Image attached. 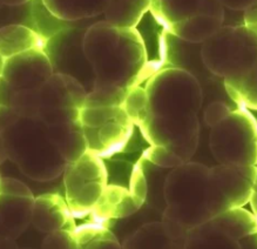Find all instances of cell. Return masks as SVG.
Listing matches in <instances>:
<instances>
[{
    "label": "cell",
    "instance_id": "6da1fadb",
    "mask_svg": "<svg viewBox=\"0 0 257 249\" xmlns=\"http://www.w3.org/2000/svg\"><path fill=\"white\" fill-rule=\"evenodd\" d=\"M149 115L139 129L152 146H165L190 161L199 146L203 93L197 79L180 67H162L146 80Z\"/></svg>",
    "mask_w": 257,
    "mask_h": 249
},
{
    "label": "cell",
    "instance_id": "7a4b0ae2",
    "mask_svg": "<svg viewBox=\"0 0 257 249\" xmlns=\"http://www.w3.org/2000/svg\"><path fill=\"white\" fill-rule=\"evenodd\" d=\"M83 50L94 71V86L130 92L158 72L137 27L124 29L106 20L93 24L86 29Z\"/></svg>",
    "mask_w": 257,
    "mask_h": 249
},
{
    "label": "cell",
    "instance_id": "3957f363",
    "mask_svg": "<svg viewBox=\"0 0 257 249\" xmlns=\"http://www.w3.org/2000/svg\"><path fill=\"white\" fill-rule=\"evenodd\" d=\"M201 58L238 106L257 110V23L222 26L202 44Z\"/></svg>",
    "mask_w": 257,
    "mask_h": 249
},
{
    "label": "cell",
    "instance_id": "277c9868",
    "mask_svg": "<svg viewBox=\"0 0 257 249\" xmlns=\"http://www.w3.org/2000/svg\"><path fill=\"white\" fill-rule=\"evenodd\" d=\"M2 157L24 175L48 182L64 174L67 161L55 146L47 125L38 117L17 115L2 107Z\"/></svg>",
    "mask_w": 257,
    "mask_h": 249
},
{
    "label": "cell",
    "instance_id": "5b68a950",
    "mask_svg": "<svg viewBox=\"0 0 257 249\" xmlns=\"http://www.w3.org/2000/svg\"><path fill=\"white\" fill-rule=\"evenodd\" d=\"M210 167L188 161L172 168L167 175L165 198L167 202L161 220L167 233L179 248H185L188 231L210 220Z\"/></svg>",
    "mask_w": 257,
    "mask_h": 249
},
{
    "label": "cell",
    "instance_id": "8992f818",
    "mask_svg": "<svg viewBox=\"0 0 257 249\" xmlns=\"http://www.w3.org/2000/svg\"><path fill=\"white\" fill-rule=\"evenodd\" d=\"M88 91L78 79L65 73H54L36 88L2 94V107L17 115L38 117L46 125H57L80 119Z\"/></svg>",
    "mask_w": 257,
    "mask_h": 249
},
{
    "label": "cell",
    "instance_id": "52a82bcc",
    "mask_svg": "<svg viewBox=\"0 0 257 249\" xmlns=\"http://www.w3.org/2000/svg\"><path fill=\"white\" fill-rule=\"evenodd\" d=\"M187 249H257V216L238 207L229 209L188 231Z\"/></svg>",
    "mask_w": 257,
    "mask_h": 249
},
{
    "label": "cell",
    "instance_id": "ba28073f",
    "mask_svg": "<svg viewBox=\"0 0 257 249\" xmlns=\"http://www.w3.org/2000/svg\"><path fill=\"white\" fill-rule=\"evenodd\" d=\"M80 121L88 151L102 159L126 151L137 127L123 105L83 106Z\"/></svg>",
    "mask_w": 257,
    "mask_h": 249
},
{
    "label": "cell",
    "instance_id": "9c48e42d",
    "mask_svg": "<svg viewBox=\"0 0 257 249\" xmlns=\"http://www.w3.org/2000/svg\"><path fill=\"white\" fill-rule=\"evenodd\" d=\"M209 146L222 165L255 166L257 164V120L250 109L238 106L211 127Z\"/></svg>",
    "mask_w": 257,
    "mask_h": 249
},
{
    "label": "cell",
    "instance_id": "30bf717a",
    "mask_svg": "<svg viewBox=\"0 0 257 249\" xmlns=\"http://www.w3.org/2000/svg\"><path fill=\"white\" fill-rule=\"evenodd\" d=\"M108 186V171L102 158L87 151L67 162L64 172L65 199L75 219L89 216Z\"/></svg>",
    "mask_w": 257,
    "mask_h": 249
},
{
    "label": "cell",
    "instance_id": "8fae6325",
    "mask_svg": "<svg viewBox=\"0 0 257 249\" xmlns=\"http://www.w3.org/2000/svg\"><path fill=\"white\" fill-rule=\"evenodd\" d=\"M257 179V166L222 165L210 167L209 201L211 216L250 203Z\"/></svg>",
    "mask_w": 257,
    "mask_h": 249
},
{
    "label": "cell",
    "instance_id": "7c38bea8",
    "mask_svg": "<svg viewBox=\"0 0 257 249\" xmlns=\"http://www.w3.org/2000/svg\"><path fill=\"white\" fill-rule=\"evenodd\" d=\"M36 196L23 181L2 176L0 180V233L3 242L22 236L32 224Z\"/></svg>",
    "mask_w": 257,
    "mask_h": 249
},
{
    "label": "cell",
    "instance_id": "4fadbf2b",
    "mask_svg": "<svg viewBox=\"0 0 257 249\" xmlns=\"http://www.w3.org/2000/svg\"><path fill=\"white\" fill-rule=\"evenodd\" d=\"M55 73L53 65L45 50H31L10 58H2L3 94L43 85Z\"/></svg>",
    "mask_w": 257,
    "mask_h": 249
},
{
    "label": "cell",
    "instance_id": "5bb4252c",
    "mask_svg": "<svg viewBox=\"0 0 257 249\" xmlns=\"http://www.w3.org/2000/svg\"><path fill=\"white\" fill-rule=\"evenodd\" d=\"M85 32L86 30L64 29L48 39L47 46L45 48L55 73L72 75L83 86V80H88V78L95 81L94 71L83 50Z\"/></svg>",
    "mask_w": 257,
    "mask_h": 249
},
{
    "label": "cell",
    "instance_id": "9a60e30c",
    "mask_svg": "<svg viewBox=\"0 0 257 249\" xmlns=\"http://www.w3.org/2000/svg\"><path fill=\"white\" fill-rule=\"evenodd\" d=\"M32 224L41 233L48 234L60 229L74 230L75 217L65 198L59 194L37 196L33 206Z\"/></svg>",
    "mask_w": 257,
    "mask_h": 249
},
{
    "label": "cell",
    "instance_id": "2e32d148",
    "mask_svg": "<svg viewBox=\"0 0 257 249\" xmlns=\"http://www.w3.org/2000/svg\"><path fill=\"white\" fill-rule=\"evenodd\" d=\"M141 205L134 198L130 185L127 187L120 185H108L99 200L98 205L93 209L89 219L108 226L113 220L124 219L133 215L141 209Z\"/></svg>",
    "mask_w": 257,
    "mask_h": 249
},
{
    "label": "cell",
    "instance_id": "e0dca14e",
    "mask_svg": "<svg viewBox=\"0 0 257 249\" xmlns=\"http://www.w3.org/2000/svg\"><path fill=\"white\" fill-rule=\"evenodd\" d=\"M50 38L19 24L3 26L0 32V55L10 58L31 50H45Z\"/></svg>",
    "mask_w": 257,
    "mask_h": 249
},
{
    "label": "cell",
    "instance_id": "ac0fdd59",
    "mask_svg": "<svg viewBox=\"0 0 257 249\" xmlns=\"http://www.w3.org/2000/svg\"><path fill=\"white\" fill-rule=\"evenodd\" d=\"M50 136L67 162L81 158L88 151V145L80 119L57 125H47Z\"/></svg>",
    "mask_w": 257,
    "mask_h": 249
},
{
    "label": "cell",
    "instance_id": "d6986e66",
    "mask_svg": "<svg viewBox=\"0 0 257 249\" xmlns=\"http://www.w3.org/2000/svg\"><path fill=\"white\" fill-rule=\"evenodd\" d=\"M43 3L61 22H78L103 15L109 0H43Z\"/></svg>",
    "mask_w": 257,
    "mask_h": 249
},
{
    "label": "cell",
    "instance_id": "ffe728a7",
    "mask_svg": "<svg viewBox=\"0 0 257 249\" xmlns=\"http://www.w3.org/2000/svg\"><path fill=\"white\" fill-rule=\"evenodd\" d=\"M224 20L206 15H196L168 26L172 36L187 43L203 44L223 26Z\"/></svg>",
    "mask_w": 257,
    "mask_h": 249
},
{
    "label": "cell",
    "instance_id": "44dd1931",
    "mask_svg": "<svg viewBox=\"0 0 257 249\" xmlns=\"http://www.w3.org/2000/svg\"><path fill=\"white\" fill-rule=\"evenodd\" d=\"M155 0H109L103 12L105 20L113 25L131 29L137 27Z\"/></svg>",
    "mask_w": 257,
    "mask_h": 249
},
{
    "label": "cell",
    "instance_id": "7402d4cb",
    "mask_svg": "<svg viewBox=\"0 0 257 249\" xmlns=\"http://www.w3.org/2000/svg\"><path fill=\"white\" fill-rule=\"evenodd\" d=\"M123 249H175L176 242L170 238L165 224L161 221H154L142 224L131 236L122 242Z\"/></svg>",
    "mask_w": 257,
    "mask_h": 249
},
{
    "label": "cell",
    "instance_id": "603a6c76",
    "mask_svg": "<svg viewBox=\"0 0 257 249\" xmlns=\"http://www.w3.org/2000/svg\"><path fill=\"white\" fill-rule=\"evenodd\" d=\"M78 249H119L122 243L117 240L108 226L89 221L74 230Z\"/></svg>",
    "mask_w": 257,
    "mask_h": 249
},
{
    "label": "cell",
    "instance_id": "cb8c5ba5",
    "mask_svg": "<svg viewBox=\"0 0 257 249\" xmlns=\"http://www.w3.org/2000/svg\"><path fill=\"white\" fill-rule=\"evenodd\" d=\"M139 162H140L141 167L144 169L146 180H147V200H146V203L151 208L163 213V210L167 207L165 198L166 180L167 175H168L172 168L161 167V166L153 164L142 155L139 159Z\"/></svg>",
    "mask_w": 257,
    "mask_h": 249
},
{
    "label": "cell",
    "instance_id": "d4e9b609",
    "mask_svg": "<svg viewBox=\"0 0 257 249\" xmlns=\"http://www.w3.org/2000/svg\"><path fill=\"white\" fill-rule=\"evenodd\" d=\"M202 0H160L159 9L167 25L201 15Z\"/></svg>",
    "mask_w": 257,
    "mask_h": 249
},
{
    "label": "cell",
    "instance_id": "484cf974",
    "mask_svg": "<svg viewBox=\"0 0 257 249\" xmlns=\"http://www.w3.org/2000/svg\"><path fill=\"white\" fill-rule=\"evenodd\" d=\"M123 106L135 126L140 129L149 115V100L146 88L141 85L132 88L128 92Z\"/></svg>",
    "mask_w": 257,
    "mask_h": 249
},
{
    "label": "cell",
    "instance_id": "4316f807",
    "mask_svg": "<svg viewBox=\"0 0 257 249\" xmlns=\"http://www.w3.org/2000/svg\"><path fill=\"white\" fill-rule=\"evenodd\" d=\"M142 157L153 162V164L166 168H175L178 166L186 164L174 152L165 146H152V145H149L147 150H145Z\"/></svg>",
    "mask_w": 257,
    "mask_h": 249
},
{
    "label": "cell",
    "instance_id": "83f0119b",
    "mask_svg": "<svg viewBox=\"0 0 257 249\" xmlns=\"http://www.w3.org/2000/svg\"><path fill=\"white\" fill-rule=\"evenodd\" d=\"M74 230L60 229L48 233L41 247L46 249H78Z\"/></svg>",
    "mask_w": 257,
    "mask_h": 249
},
{
    "label": "cell",
    "instance_id": "f1b7e54d",
    "mask_svg": "<svg viewBox=\"0 0 257 249\" xmlns=\"http://www.w3.org/2000/svg\"><path fill=\"white\" fill-rule=\"evenodd\" d=\"M231 112L232 108L225 102L215 101L211 102L210 105H208L207 108L204 109L203 120L211 129L215 125H217L222 120H224Z\"/></svg>",
    "mask_w": 257,
    "mask_h": 249
},
{
    "label": "cell",
    "instance_id": "f546056e",
    "mask_svg": "<svg viewBox=\"0 0 257 249\" xmlns=\"http://www.w3.org/2000/svg\"><path fill=\"white\" fill-rule=\"evenodd\" d=\"M32 0H2V4L6 6H22Z\"/></svg>",
    "mask_w": 257,
    "mask_h": 249
},
{
    "label": "cell",
    "instance_id": "4dcf8cb0",
    "mask_svg": "<svg viewBox=\"0 0 257 249\" xmlns=\"http://www.w3.org/2000/svg\"><path fill=\"white\" fill-rule=\"evenodd\" d=\"M256 166H257V164H256ZM250 205H251L252 212L255 213V215L257 216V179H256V183H255V188H253L251 200H250Z\"/></svg>",
    "mask_w": 257,
    "mask_h": 249
}]
</instances>
